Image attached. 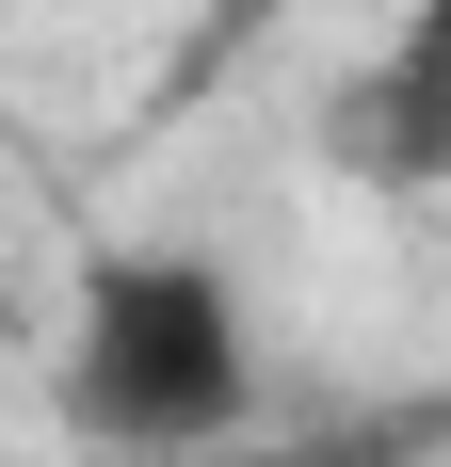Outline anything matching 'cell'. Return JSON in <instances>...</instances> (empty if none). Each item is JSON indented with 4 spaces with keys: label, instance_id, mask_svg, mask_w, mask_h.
<instances>
[{
    "label": "cell",
    "instance_id": "6da1fadb",
    "mask_svg": "<svg viewBox=\"0 0 451 467\" xmlns=\"http://www.w3.org/2000/svg\"><path fill=\"white\" fill-rule=\"evenodd\" d=\"M258 306L210 242H97L81 290H65V355H48V403L65 435L113 467H194L258 420Z\"/></svg>",
    "mask_w": 451,
    "mask_h": 467
},
{
    "label": "cell",
    "instance_id": "7a4b0ae2",
    "mask_svg": "<svg viewBox=\"0 0 451 467\" xmlns=\"http://www.w3.org/2000/svg\"><path fill=\"white\" fill-rule=\"evenodd\" d=\"M322 130H339V161L387 178V193H435V178H451V0H419L404 33L371 48Z\"/></svg>",
    "mask_w": 451,
    "mask_h": 467
},
{
    "label": "cell",
    "instance_id": "3957f363",
    "mask_svg": "<svg viewBox=\"0 0 451 467\" xmlns=\"http://www.w3.org/2000/svg\"><path fill=\"white\" fill-rule=\"evenodd\" d=\"M194 467H404V420L387 435H290V451H242V435H226V451H194Z\"/></svg>",
    "mask_w": 451,
    "mask_h": 467
},
{
    "label": "cell",
    "instance_id": "277c9868",
    "mask_svg": "<svg viewBox=\"0 0 451 467\" xmlns=\"http://www.w3.org/2000/svg\"><path fill=\"white\" fill-rule=\"evenodd\" d=\"M274 16H307V0H226V16H210V48H242V33H274Z\"/></svg>",
    "mask_w": 451,
    "mask_h": 467
}]
</instances>
